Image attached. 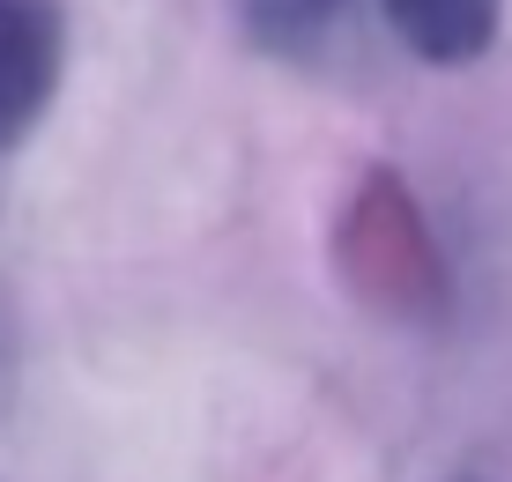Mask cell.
<instances>
[{"instance_id":"6da1fadb","label":"cell","mask_w":512,"mask_h":482,"mask_svg":"<svg viewBox=\"0 0 512 482\" xmlns=\"http://www.w3.org/2000/svg\"><path fill=\"white\" fill-rule=\"evenodd\" d=\"M67 60L60 0H0V156L45 119Z\"/></svg>"},{"instance_id":"3957f363","label":"cell","mask_w":512,"mask_h":482,"mask_svg":"<svg viewBox=\"0 0 512 482\" xmlns=\"http://www.w3.org/2000/svg\"><path fill=\"white\" fill-rule=\"evenodd\" d=\"M231 8H238V23L253 30L268 52H312L349 0H231Z\"/></svg>"},{"instance_id":"5b68a950","label":"cell","mask_w":512,"mask_h":482,"mask_svg":"<svg viewBox=\"0 0 512 482\" xmlns=\"http://www.w3.org/2000/svg\"><path fill=\"white\" fill-rule=\"evenodd\" d=\"M461 482H468V475H461Z\"/></svg>"},{"instance_id":"277c9868","label":"cell","mask_w":512,"mask_h":482,"mask_svg":"<svg viewBox=\"0 0 512 482\" xmlns=\"http://www.w3.org/2000/svg\"><path fill=\"white\" fill-rule=\"evenodd\" d=\"M0 356H8V319H0Z\"/></svg>"},{"instance_id":"7a4b0ae2","label":"cell","mask_w":512,"mask_h":482,"mask_svg":"<svg viewBox=\"0 0 512 482\" xmlns=\"http://www.w3.org/2000/svg\"><path fill=\"white\" fill-rule=\"evenodd\" d=\"M386 30L431 67H461L498 38L505 0H379Z\"/></svg>"}]
</instances>
